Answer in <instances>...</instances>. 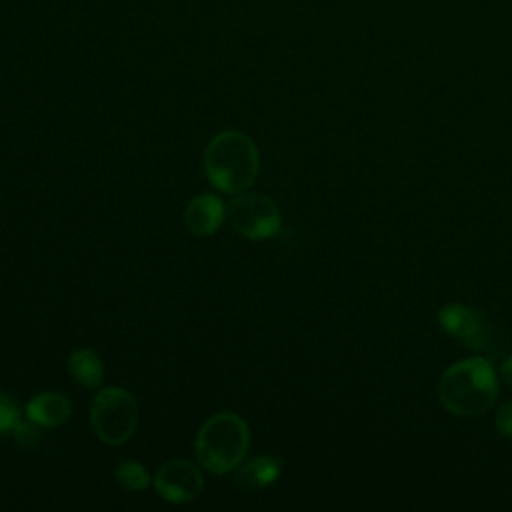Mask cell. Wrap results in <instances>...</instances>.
Wrapping results in <instances>:
<instances>
[{"mask_svg":"<svg viewBox=\"0 0 512 512\" xmlns=\"http://www.w3.org/2000/svg\"><path fill=\"white\" fill-rule=\"evenodd\" d=\"M114 476L120 486H124L126 490H132V492L144 490L150 486V476H148L146 468L134 460H126V462L118 464Z\"/></svg>","mask_w":512,"mask_h":512,"instance_id":"obj_12","label":"cell"},{"mask_svg":"<svg viewBox=\"0 0 512 512\" xmlns=\"http://www.w3.org/2000/svg\"><path fill=\"white\" fill-rule=\"evenodd\" d=\"M438 322L446 334L470 348H482L486 342V324L482 316L458 302L446 304L438 312Z\"/></svg>","mask_w":512,"mask_h":512,"instance_id":"obj_7","label":"cell"},{"mask_svg":"<svg viewBox=\"0 0 512 512\" xmlns=\"http://www.w3.org/2000/svg\"><path fill=\"white\" fill-rule=\"evenodd\" d=\"M72 414V404L64 394L58 392H42L28 400L26 416L38 426L52 428L60 426Z\"/></svg>","mask_w":512,"mask_h":512,"instance_id":"obj_9","label":"cell"},{"mask_svg":"<svg viewBox=\"0 0 512 512\" xmlns=\"http://www.w3.org/2000/svg\"><path fill=\"white\" fill-rule=\"evenodd\" d=\"M258 168V148L244 132L224 130L206 146L204 170L210 184L220 192H244L256 180Z\"/></svg>","mask_w":512,"mask_h":512,"instance_id":"obj_2","label":"cell"},{"mask_svg":"<svg viewBox=\"0 0 512 512\" xmlns=\"http://www.w3.org/2000/svg\"><path fill=\"white\" fill-rule=\"evenodd\" d=\"M502 378H504L506 384L512 388V356L502 364Z\"/></svg>","mask_w":512,"mask_h":512,"instance_id":"obj_16","label":"cell"},{"mask_svg":"<svg viewBox=\"0 0 512 512\" xmlns=\"http://www.w3.org/2000/svg\"><path fill=\"white\" fill-rule=\"evenodd\" d=\"M14 440L22 446V448H34L40 440H42V432L40 426L32 420H20L18 426L14 428Z\"/></svg>","mask_w":512,"mask_h":512,"instance_id":"obj_14","label":"cell"},{"mask_svg":"<svg viewBox=\"0 0 512 512\" xmlns=\"http://www.w3.org/2000/svg\"><path fill=\"white\" fill-rule=\"evenodd\" d=\"M154 488L164 500L172 504H184L202 492L204 478L192 462L170 460L158 468L154 476Z\"/></svg>","mask_w":512,"mask_h":512,"instance_id":"obj_6","label":"cell"},{"mask_svg":"<svg viewBox=\"0 0 512 512\" xmlns=\"http://www.w3.org/2000/svg\"><path fill=\"white\" fill-rule=\"evenodd\" d=\"M438 396L446 410L462 418L484 414L498 396V378L490 360L472 356L452 364L438 382Z\"/></svg>","mask_w":512,"mask_h":512,"instance_id":"obj_1","label":"cell"},{"mask_svg":"<svg viewBox=\"0 0 512 512\" xmlns=\"http://www.w3.org/2000/svg\"><path fill=\"white\" fill-rule=\"evenodd\" d=\"M70 376L84 388H98L104 378L102 360L88 348H78L68 358Z\"/></svg>","mask_w":512,"mask_h":512,"instance_id":"obj_11","label":"cell"},{"mask_svg":"<svg viewBox=\"0 0 512 512\" xmlns=\"http://www.w3.org/2000/svg\"><path fill=\"white\" fill-rule=\"evenodd\" d=\"M90 422L96 436L110 444H124L136 430L138 404L134 396L124 388H104L90 404Z\"/></svg>","mask_w":512,"mask_h":512,"instance_id":"obj_4","label":"cell"},{"mask_svg":"<svg viewBox=\"0 0 512 512\" xmlns=\"http://www.w3.org/2000/svg\"><path fill=\"white\" fill-rule=\"evenodd\" d=\"M282 470V462L272 456H256L246 464H238L234 472V484L244 490H260L270 486Z\"/></svg>","mask_w":512,"mask_h":512,"instance_id":"obj_10","label":"cell"},{"mask_svg":"<svg viewBox=\"0 0 512 512\" xmlns=\"http://www.w3.org/2000/svg\"><path fill=\"white\" fill-rule=\"evenodd\" d=\"M226 216V208L216 194H200L190 200L184 210V222L196 236L214 234Z\"/></svg>","mask_w":512,"mask_h":512,"instance_id":"obj_8","label":"cell"},{"mask_svg":"<svg viewBox=\"0 0 512 512\" xmlns=\"http://www.w3.org/2000/svg\"><path fill=\"white\" fill-rule=\"evenodd\" d=\"M20 420V406L16 404L12 394L0 390V436L14 432Z\"/></svg>","mask_w":512,"mask_h":512,"instance_id":"obj_13","label":"cell"},{"mask_svg":"<svg viewBox=\"0 0 512 512\" xmlns=\"http://www.w3.org/2000/svg\"><path fill=\"white\" fill-rule=\"evenodd\" d=\"M248 446V424L234 412L210 416L200 426L194 440L198 462L212 474H226L234 470L244 460Z\"/></svg>","mask_w":512,"mask_h":512,"instance_id":"obj_3","label":"cell"},{"mask_svg":"<svg viewBox=\"0 0 512 512\" xmlns=\"http://www.w3.org/2000/svg\"><path fill=\"white\" fill-rule=\"evenodd\" d=\"M232 228L248 240H266L278 234L282 216L278 206L258 192H238L228 206Z\"/></svg>","mask_w":512,"mask_h":512,"instance_id":"obj_5","label":"cell"},{"mask_svg":"<svg viewBox=\"0 0 512 512\" xmlns=\"http://www.w3.org/2000/svg\"><path fill=\"white\" fill-rule=\"evenodd\" d=\"M496 428L504 438H512V402L500 406L496 414Z\"/></svg>","mask_w":512,"mask_h":512,"instance_id":"obj_15","label":"cell"}]
</instances>
